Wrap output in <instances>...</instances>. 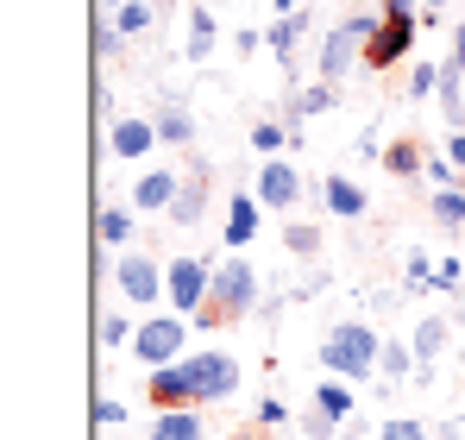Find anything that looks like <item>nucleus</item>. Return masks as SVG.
Segmentation results:
<instances>
[{
  "label": "nucleus",
  "instance_id": "f257e3e1",
  "mask_svg": "<svg viewBox=\"0 0 465 440\" xmlns=\"http://www.w3.org/2000/svg\"><path fill=\"white\" fill-rule=\"evenodd\" d=\"M252 308H258V271H252L239 252H227V258L214 265V290H208V308H202L189 327H239Z\"/></svg>",
  "mask_w": 465,
  "mask_h": 440
},
{
  "label": "nucleus",
  "instance_id": "f03ea898",
  "mask_svg": "<svg viewBox=\"0 0 465 440\" xmlns=\"http://www.w3.org/2000/svg\"><path fill=\"white\" fill-rule=\"evenodd\" d=\"M378 353H384V334H378L371 321H340V327H327V340H321L327 377H346V384H365V377L378 371Z\"/></svg>",
  "mask_w": 465,
  "mask_h": 440
},
{
  "label": "nucleus",
  "instance_id": "7ed1b4c3",
  "mask_svg": "<svg viewBox=\"0 0 465 440\" xmlns=\"http://www.w3.org/2000/svg\"><path fill=\"white\" fill-rule=\"evenodd\" d=\"M183 377H189V396H195V409H208V403H227L232 390H239V359L221 353V346H208V353H183L176 359Z\"/></svg>",
  "mask_w": 465,
  "mask_h": 440
},
{
  "label": "nucleus",
  "instance_id": "20e7f679",
  "mask_svg": "<svg viewBox=\"0 0 465 440\" xmlns=\"http://www.w3.org/2000/svg\"><path fill=\"white\" fill-rule=\"evenodd\" d=\"M208 290H214V265L208 258H195V252H183V258H170L163 265V295H170V315H202L208 308Z\"/></svg>",
  "mask_w": 465,
  "mask_h": 440
},
{
  "label": "nucleus",
  "instance_id": "39448f33",
  "mask_svg": "<svg viewBox=\"0 0 465 440\" xmlns=\"http://www.w3.org/2000/svg\"><path fill=\"white\" fill-rule=\"evenodd\" d=\"M189 353V315H145L139 334H133V359L139 365H176Z\"/></svg>",
  "mask_w": 465,
  "mask_h": 440
},
{
  "label": "nucleus",
  "instance_id": "423d86ee",
  "mask_svg": "<svg viewBox=\"0 0 465 440\" xmlns=\"http://www.w3.org/2000/svg\"><path fill=\"white\" fill-rule=\"evenodd\" d=\"M114 290L126 295V308H157V302H170L163 295V265L145 258V252H120V265H114Z\"/></svg>",
  "mask_w": 465,
  "mask_h": 440
},
{
  "label": "nucleus",
  "instance_id": "0eeeda50",
  "mask_svg": "<svg viewBox=\"0 0 465 440\" xmlns=\"http://www.w3.org/2000/svg\"><path fill=\"white\" fill-rule=\"evenodd\" d=\"M252 195H258L264 208H277V215H283V208H296V202H302V170H296L290 157H264V164H258V176H252Z\"/></svg>",
  "mask_w": 465,
  "mask_h": 440
},
{
  "label": "nucleus",
  "instance_id": "6e6552de",
  "mask_svg": "<svg viewBox=\"0 0 465 440\" xmlns=\"http://www.w3.org/2000/svg\"><path fill=\"white\" fill-rule=\"evenodd\" d=\"M208 195H214V176H208V170H189L163 220H170V226H202V220H208Z\"/></svg>",
  "mask_w": 465,
  "mask_h": 440
},
{
  "label": "nucleus",
  "instance_id": "1a4fd4ad",
  "mask_svg": "<svg viewBox=\"0 0 465 440\" xmlns=\"http://www.w3.org/2000/svg\"><path fill=\"white\" fill-rule=\"evenodd\" d=\"M321 208H327L333 220H365L371 215V195H365V183H352V176L333 170V176L321 183Z\"/></svg>",
  "mask_w": 465,
  "mask_h": 440
},
{
  "label": "nucleus",
  "instance_id": "9d476101",
  "mask_svg": "<svg viewBox=\"0 0 465 440\" xmlns=\"http://www.w3.org/2000/svg\"><path fill=\"white\" fill-rule=\"evenodd\" d=\"M183 176H189V170H145V176L133 183V208H139V215H170Z\"/></svg>",
  "mask_w": 465,
  "mask_h": 440
},
{
  "label": "nucleus",
  "instance_id": "9b49d317",
  "mask_svg": "<svg viewBox=\"0 0 465 440\" xmlns=\"http://www.w3.org/2000/svg\"><path fill=\"white\" fill-rule=\"evenodd\" d=\"M258 215H264V202H258V195H227V220H221L227 252H239V245H252V239H258Z\"/></svg>",
  "mask_w": 465,
  "mask_h": 440
},
{
  "label": "nucleus",
  "instance_id": "f8f14e48",
  "mask_svg": "<svg viewBox=\"0 0 465 440\" xmlns=\"http://www.w3.org/2000/svg\"><path fill=\"white\" fill-rule=\"evenodd\" d=\"M145 396H152V409H195L183 365H157L152 377H145Z\"/></svg>",
  "mask_w": 465,
  "mask_h": 440
},
{
  "label": "nucleus",
  "instance_id": "ddd939ff",
  "mask_svg": "<svg viewBox=\"0 0 465 440\" xmlns=\"http://www.w3.org/2000/svg\"><path fill=\"white\" fill-rule=\"evenodd\" d=\"M107 145H114V157H145L157 145V126L152 120H114L107 126Z\"/></svg>",
  "mask_w": 465,
  "mask_h": 440
},
{
  "label": "nucleus",
  "instance_id": "4468645a",
  "mask_svg": "<svg viewBox=\"0 0 465 440\" xmlns=\"http://www.w3.org/2000/svg\"><path fill=\"white\" fill-rule=\"evenodd\" d=\"M428 157H434V151L421 145V139H390V145H384V170L409 183V176H421V170H428Z\"/></svg>",
  "mask_w": 465,
  "mask_h": 440
},
{
  "label": "nucleus",
  "instance_id": "2eb2a0df",
  "mask_svg": "<svg viewBox=\"0 0 465 440\" xmlns=\"http://www.w3.org/2000/svg\"><path fill=\"white\" fill-rule=\"evenodd\" d=\"M152 440H208V422L195 409H157Z\"/></svg>",
  "mask_w": 465,
  "mask_h": 440
},
{
  "label": "nucleus",
  "instance_id": "dca6fc26",
  "mask_svg": "<svg viewBox=\"0 0 465 440\" xmlns=\"http://www.w3.org/2000/svg\"><path fill=\"white\" fill-rule=\"evenodd\" d=\"M447 334H453V321H440V315H428V321H415V334H409V346H415V359L421 371L434 365L440 353H447Z\"/></svg>",
  "mask_w": 465,
  "mask_h": 440
},
{
  "label": "nucleus",
  "instance_id": "f3484780",
  "mask_svg": "<svg viewBox=\"0 0 465 440\" xmlns=\"http://www.w3.org/2000/svg\"><path fill=\"white\" fill-rule=\"evenodd\" d=\"M152 126H157V145H189V139H195V120H189V107H183V101H170V107H157L152 114Z\"/></svg>",
  "mask_w": 465,
  "mask_h": 440
},
{
  "label": "nucleus",
  "instance_id": "a211bd4d",
  "mask_svg": "<svg viewBox=\"0 0 465 440\" xmlns=\"http://www.w3.org/2000/svg\"><path fill=\"white\" fill-rule=\"evenodd\" d=\"M214 38H221V19L208 6H195L189 13V64H208L214 57Z\"/></svg>",
  "mask_w": 465,
  "mask_h": 440
},
{
  "label": "nucleus",
  "instance_id": "6ab92c4d",
  "mask_svg": "<svg viewBox=\"0 0 465 440\" xmlns=\"http://www.w3.org/2000/svg\"><path fill=\"white\" fill-rule=\"evenodd\" d=\"M378 371H384V384H409L421 359H415V346H402V340H384V353H378Z\"/></svg>",
  "mask_w": 465,
  "mask_h": 440
},
{
  "label": "nucleus",
  "instance_id": "aec40b11",
  "mask_svg": "<svg viewBox=\"0 0 465 440\" xmlns=\"http://www.w3.org/2000/svg\"><path fill=\"white\" fill-rule=\"evenodd\" d=\"M302 32H309V13H283V19H277V25L264 32V45L277 51V64H290V51L302 45Z\"/></svg>",
  "mask_w": 465,
  "mask_h": 440
},
{
  "label": "nucleus",
  "instance_id": "412c9836",
  "mask_svg": "<svg viewBox=\"0 0 465 440\" xmlns=\"http://www.w3.org/2000/svg\"><path fill=\"white\" fill-rule=\"evenodd\" d=\"M139 208H101V220H94V233H101V245H120V252H126V245H133V226H139Z\"/></svg>",
  "mask_w": 465,
  "mask_h": 440
},
{
  "label": "nucleus",
  "instance_id": "4be33fe9",
  "mask_svg": "<svg viewBox=\"0 0 465 440\" xmlns=\"http://www.w3.org/2000/svg\"><path fill=\"white\" fill-rule=\"evenodd\" d=\"M428 215L440 220L447 233H465V189H434L428 195Z\"/></svg>",
  "mask_w": 465,
  "mask_h": 440
},
{
  "label": "nucleus",
  "instance_id": "5701e85b",
  "mask_svg": "<svg viewBox=\"0 0 465 440\" xmlns=\"http://www.w3.org/2000/svg\"><path fill=\"white\" fill-rule=\"evenodd\" d=\"M340 101V82H314V88H302L296 101H290V120H314V114H327Z\"/></svg>",
  "mask_w": 465,
  "mask_h": 440
},
{
  "label": "nucleus",
  "instance_id": "b1692460",
  "mask_svg": "<svg viewBox=\"0 0 465 440\" xmlns=\"http://www.w3.org/2000/svg\"><path fill=\"white\" fill-rule=\"evenodd\" d=\"M314 409H327L333 422H346V415H352V384H346V377H321V390H314Z\"/></svg>",
  "mask_w": 465,
  "mask_h": 440
},
{
  "label": "nucleus",
  "instance_id": "393cba45",
  "mask_svg": "<svg viewBox=\"0 0 465 440\" xmlns=\"http://www.w3.org/2000/svg\"><path fill=\"white\" fill-rule=\"evenodd\" d=\"M120 38H139V32H152V6L145 0H114V19H107Z\"/></svg>",
  "mask_w": 465,
  "mask_h": 440
},
{
  "label": "nucleus",
  "instance_id": "a878e982",
  "mask_svg": "<svg viewBox=\"0 0 465 440\" xmlns=\"http://www.w3.org/2000/svg\"><path fill=\"white\" fill-rule=\"evenodd\" d=\"M290 139H296V133H290L283 120H258V126H252V151H258V157H283Z\"/></svg>",
  "mask_w": 465,
  "mask_h": 440
},
{
  "label": "nucleus",
  "instance_id": "bb28decb",
  "mask_svg": "<svg viewBox=\"0 0 465 440\" xmlns=\"http://www.w3.org/2000/svg\"><path fill=\"white\" fill-rule=\"evenodd\" d=\"M402 290H440V265H428V252H409V271H402Z\"/></svg>",
  "mask_w": 465,
  "mask_h": 440
},
{
  "label": "nucleus",
  "instance_id": "cd10ccee",
  "mask_svg": "<svg viewBox=\"0 0 465 440\" xmlns=\"http://www.w3.org/2000/svg\"><path fill=\"white\" fill-rule=\"evenodd\" d=\"M321 239H327V233H321L314 220H296V226H283V245H290L296 258H314V252H321Z\"/></svg>",
  "mask_w": 465,
  "mask_h": 440
},
{
  "label": "nucleus",
  "instance_id": "c85d7f7f",
  "mask_svg": "<svg viewBox=\"0 0 465 440\" xmlns=\"http://www.w3.org/2000/svg\"><path fill=\"white\" fill-rule=\"evenodd\" d=\"M133 334H139V321H126V315H101V346H107V353H120V346L133 353Z\"/></svg>",
  "mask_w": 465,
  "mask_h": 440
},
{
  "label": "nucleus",
  "instance_id": "c756f323",
  "mask_svg": "<svg viewBox=\"0 0 465 440\" xmlns=\"http://www.w3.org/2000/svg\"><path fill=\"white\" fill-rule=\"evenodd\" d=\"M378 440H434V435H428V422H415V415H390V422H378Z\"/></svg>",
  "mask_w": 465,
  "mask_h": 440
},
{
  "label": "nucleus",
  "instance_id": "7c9ffc66",
  "mask_svg": "<svg viewBox=\"0 0 465 440\" xmlns=\"http://www.w3.org/2000/svg\"><path fill=\"white\" fill-rule=\"evenodd\" d=\"M290 422H296V415H290V409H283L277 396H264V403H258V428H264V435H283Z\"/></svg>",
  "mask_w": 465,
  "mask_h": 440
},
{
  "label": "nucleus",
  "instance_id": "2f4dec72",
  "mask_svg": "<svg viewBox=\"0 0 465 440\" xmlns=\"http://www.w3.org/2000/svg\"><path fill=\"white\" fill-rule=\"evenodd\" d=\"M428 176H434V189H453V183H460L465 170L453 164V157H447V151H434V157H428Z\"/></svg>",
  "mask_w": 465,
  "mask_h": 440
},
{
  "label": "nucleus",
  "instance_id": "473e14b6",
  "mask_svg": "<svg viewBox=\"0 0 465 440\" xmlns=\"http://www.w3.org/2000/svg\"><path fill=\"white\" fill-rule=\"evenodd\" d=\"M428 95H440V70L434 64H421V70L409 75V101H428Z\"/></svg>",
  "mask_w": 465,
  "mask_h": 440
},
{
  "label": "nucleus",
  "instance_id": "72a5a7b5",
  "mask_svg": "<svg viewBox=\"0 0 465 440\" xmlns=\"http://www.w3.org/2000/svg\"><path fill=\"white\" fill-rule=\"evenodd\" d=\"M302 435H309V440H333V435H340V422H333L327 409H309V415H302Z\"/></svg>",
  "mask_w": 465,
  "mask_h": 440
},
{
  "label": "nucleus",
  "instance_id": "f704fd0d",
  "mask_svg": "<svg viewBox=\"0 0 465 440\" xmlns=\"http://www.w3.org/2000/svg\"><path fill=\"white\" fill-rule=\"evenodd\" d=\"M120 422H126V403L101 396V403H94V428H120Z\"/></svg>",
  "mask_w": 465,
  "mask_h": 440
},
{
  "label": "nucleus",
  "instance_id": "c9c22d12",
  "mask_svg": "<svg viewBox=\"0 0 465 440\" xmlns=\"http://www.w3.org/2000/svg\"><path fill=\"white\" fill-rule=\"evenodd\" d=\"M94 51H101V57H114V51H120V32H114V25H101V32H94Z\"/></svg>",
  "mask_w": 465,
  "mask_h": 440
},
{
  "label": "nucleus",
  "instance_id": "e433bc0d",
  "mask_svg": "<svg viewBox=\"0 0 465 440\" xmlns=\"http://www.w3.org/2000/svg\"><path fill=\"white\" fill-rule=\"evenodd\" d=\"M447 157H453V164H460V170H465V126H460V133H453V139H447Z\"/></svg>",
  "mask_w": 465,
  "mask_h": 440
},
{
  "label": "nucleus",
  "instance_id": "4c0bfd02",
  "mask_svg": "<svg viewBox=\"0 0 465 440\" xmlns=\"http://www.w3.org/2000/svg\"><path fill=\"white\" fill-rule=\"evenodd\" d=\"M227 440H277V435H264V428L252 422V428H239V435H227Z\"/></svg>",
  "mask_w": 465,
  "mask_h": 440
},
{
  "label": "nucleus",
  "instance_id": "58836bf2",
  "mask_svg": "<svg viewBox=\"0 0 465 440\" xmlns=\"http://www.w3.org/2000/svg\"><path fill=\"white\" fill-rule=\"evenodd\" d=\"M440 440H465V435H460V428H440Z\"/></svg>",
  "mask_w": 465,
  "mask_h": 440
},
{
  "label": "nucleus",
  "instance_id": "ea45409f",
  "mask_svg": "<svg viewBox=\"0 0 465 440\" xmlns=\"http://www.w3.org/2000/svg\"><path fill=\"white\" fill-rule=\"evenodd\" d=\"M434 6H440V0H421V13H434Z\"/></svg>",
  "mask_w": 465,
  "mask_h": 440
},
{
  "label": "nucleus",
  "instance_id": "a19ab883",
  "mask_svg": "<svg viewBox=\"0 0 465 440\" xmlns=\"http://www.w3.org/2000/svg\"><path fill=\"white\" fill-rule=\"evenodd\" d=\"M460 327H465V302H460Z\"/></svg>",
  "mask_w": 465,
  "mask_h": 440
}]
</instances>
